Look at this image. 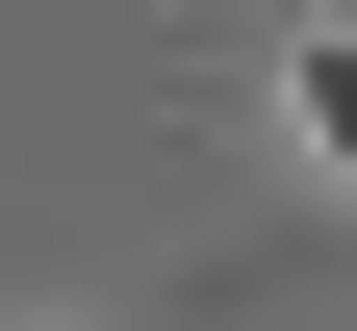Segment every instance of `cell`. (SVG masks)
Instances as JSON below:
<instances>
[{
    "instance_id": "cell-1",
    "label": "cell",
    "mask_w": 357,
    "mask_h": 331,
    "mask_svg": "<svg viewBox=\"0 0 357 331\" xmlns=\"http://www.w3.org/2000/svg\"><path fill=\"white\" fill-rule=\"evenodd\" d=\"M281 128H306V178H357V26H281Z\"/></svg>"
}]
</instances>
